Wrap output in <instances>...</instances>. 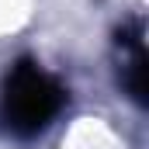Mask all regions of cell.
Returning a JSON list of instances; mask_svg holds the SVG:
<instances>
[{"mask_svg": "<svg viewBox=\"0 0 149 149\" xmlns=\"http://www.w3.org/2000/svg\"><path fill=\"white\" fill-rule=\"evenodd\" d=\"M66 104V90L52 73L35 63H17L0 90V121L10 135L31 139L45 132Z\"/></svg>", "mask_w": 149, "mask_h": 149, "instance_id": "1", "label": "cell"}, {"mask_svg": "<svg viewBox=\"0 0 149 149\" xmlns=\"http://www.w3.org/2000/svg\"><path fill=\"white\" fill-rule=\"evenodd\" d=\"M121 87L132 101H146V45H142V24L135 21L132 31L121 35Z\"/></svg>", "mask_w": 149, "mask_h": 149, "instance_id": "2", "label": "cell"}]
</instances>
